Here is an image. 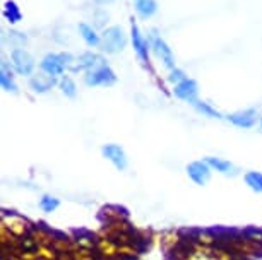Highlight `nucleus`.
<instances>
[{
  "label": "nucleus",
  "mask_w": 262,
  "mask_h": 260,
  "mask_svg": "<svg viewBox=\"0 0 262 260\" xmlns=\"http://www.w3.org/2000/svg\"><path fill=\"white\" fill-rule=\"evenodd\" d=\"M127 46V34L120 26H110L103 29L101 33V43L100 50L108 55H117L125 50Z\"/></svg>",
  "instance_id": "f257e3e1"
},
{
  "label": "nucleus",
  "mask_w": 262,
  "mask_h": 260,
  "mask_svg": "<svg viewBox=\"0 0 262 260\" xmlns=\"http://www.w3.org/2000/svg\"><path fill=\"white\" fill-rule=\"evenodd\" d=\"M84 82L90 87H96V86H113L117 82V74L113 72V68L105 63V65H100L96 68H91V70L84 72Z\"/></svg>",
  "instance_id": "f03ea898"
},
{
  "label": "nucleus",
  "mask_w": 262,
  "mask_h": 260,
  "mask_svg": "<svg viewBox=\"0 0 262 260\" xmlns=\"http://www.w3.org/2000/svg\"><path fill=\"white\" fill-rule=\"evenodd\" d=\"M149 45H151V50L152 53L156 55V58L163 63V67H166L168 70L175 68V55H173L171 48L168 46V43L163 40L160 34L156 33H151L149 36Z\"/></svg>",
  "instance_id": "7ed1b4c3"
},
{
  "label": "nucleus",
  "mask_w": 262,
  "mask_h": 260,
  "mask_svg": "<svg viewBox=\"0 0 262 260\" xmlns=\"http://www.w3.org/2000/svg\"><path fill=\"white\" fill-rule=\"evenodd\" d=\"M11 63L19 76H33L34 70V57L29 53L26 48H12L11 52Z\"/></svg>",
  "instance_id": "20e7f679"
},
{
  "label": "nucleus",
  "mask_w": 262,
  "mask_h": 260,
  "mask_svg": "<svg viewBox=\"0 0 262 260\" xmlns=\"http://www.w3.org/2000/svg\"><path fill=\"white\" fill-rule=\"evenodd\" d=\"M130 40H132V46H134V52H136V55L139 57V60L142 63L149 62V50H151L149 38H144V34L141 33V29L134 19L130 21Z\"/></svg>",
  "instance_id": "39448f33"
},
{
  "label": "nucleus",
  "mask_w": 262,
  "mask_h": 260,
  "mask_svg": "<svg viewBox=\"0 0 262 260\" xmlns=\"http://www.w3.org/2000/svg\"><path fill=\"white\" fill-rule=\"evenodd\" d=\"M105 63H106V60L101 55H98V53L84 52L79 57H76V62H74V65L69 68V70L71 72H88V70H91V68L105 65Z\"/></svg>",
  "instance_id": "423d86ee"
},
{
  "label": "nucleus",
  "mask_w": 262,
  "mask_h": 260,
  "mask_svg": "<svg viewBox=\"0 0 262 260\" xmlns=\"http://www.w3.org/2000/svg\"><path fill=\"white\" fill-rule=\"evenodd\" d=\"M173 94H175L179 100L182 101H187V103H194L199 100V84H197L195 79H190V77H187L185 81L179 82L177 86H173Z\"/></svg>",
  "instance_id": "0eeeda50"
},
{
  "label": "nucleus",
  "mask_w": 262,
  "mask_h": 260,
  "mask_svg": "<svg viewBox=\"0 0 262 260\" xmlns=\"http://www.w3.org/2000/svg\"><path fill=\"white\" fill-rule=\"evenodd\" d=\"M39 68L53 77L63 76V72L67 70L60 53H47V55L41 58V62H39Z\"/></svg>",
  "instance_id": "6e6552de"
},
{
  "label": "nucleus",
  "mask_w": 262,
  "mask_h": 260,
  "mask_svg": "<svg viewBox=\"0 0 262 260\" xmlns=\"http://www.w3.org/2000/svg\"><path fill=\"white\" fill-rule=\"evenodd\" d=\"M101 154L115 166L117 170L123 171L127 168V154L118 144H106L101 147Z\"/></svg>",
  "instance_id": "1a4fd4ad"
},
{
  "label": "nucleus",
  "mask_w": 262,
  "mask_h": 260,
  "mask_svg": "<svg viewBox=\"0 0 262 260\" xmlns=\"http://www.w3.org/2000/svg\"><path fill=\"white\" fill-rule=\"evenodd\" d=\"M57 82H58L57 77H53L43 70L38 74H33V76L29 77V87H31L34 92H38V94H45V92L50 91Z\"/></svg>",
  "instance_id": "9d476101"
},
{
  "label": "nucleus",
  "mask_w": 262,
  "mask_h": 260,
  "mask_svg": "<svg viewBox=\"0 0 262 260\" xmlns=\"http://www.w3.org/2000/svg\"><path fill=\"white\" fill-rule=\"evenodd\" d=\"M226 119L235 127H240V129H252V127L257 124V111L249 108V110L235 111V113L228 115Z\"/></svg>",
  "instance_id": "9b49d317"
},
{
  "label": "nucleus",
  "mask_w": 262,
  "mask_h": 260,
  "mask_svg": "<svg viewBox=\"0 0 262 260\" xmlns=\"http://www.w3.org/2000/svg\"><path fill=\"white\" fill-rule=\"evenodd\" d=\"M187 173L197 185H206L211 178V168L206 161H194L187 166Z\"/></svg>",
  "instance_id": "f8f14e48"
},
{
  "label": "nucleus",
  "mask_w": 262,
  "mask_h": 260,
  "mask_svg": "<svg viewBox=\"0 0 262 260\" xmlns=\"http://www.w3.org/2000/svg\"><path fill=\"white\" fill-rule=\"evenodd\" d=\"M79 34H81V38L84 40L88 46L91 48H100V43H101V34L96 33L95 26H91V24L88 22H79Z\"/></svg>",
  "instance_id": "ddd939ff"
},
{
  "label": "nucleus",
  "mask_w": 262,
  "mask_h": 260,
  "mask_svg": "<svg viewBox=\"0 0 262 260\" xmlns=\"http://www.w3.org/2000/svg\"><path fill=\"white\" fill-rule=\"evenodd\" d=\"M0 84H2L4 91L17 92V86H16V81H14L12 68L6 58H2V67H0Z\"/></svg>",
  "instance_id": "4468645a"
},
{
  "label": "nucleus",
  "mask_w": 262,
  "mask_h": 260,
  "mask_svg": "<svg viewBox=\"0 0 262 260\" xmlns=\"http://www.w3.org/2000/svg\"><path fill=\"white\" fill-rule=\"evenodd\" d=\"M136 12L141 19H149L158 12L156 0H136Z\"/></svg>",
  "instance_id": "2eb2a0df"
},
{
  "label": "nucleus",
  "mask_w": 262,
  "mask_h": 260,
  "mask_svg": "<svg viewBox=\"0 0 262 260\" xmlns=\"http://www.w3.org/2000/svg\"><path fill=\"white\" fill-rule=\"evenodd\" d=\"M4 17H6V21L9 24H17L23 19L21 7H19L14 0H7V2L4 4Z\"/></svg>",
  "instance_id": "dca6fc26"
},
{
  "label": "nucleus",
  "mask_w": 262,
  "mask_h": 260,
  "mask_svg": "<svg viewBox=\"0 0 262 260\" xmlns=\"http://www.w3.org/2000/svg\"><path fill=\"white\" fill-rule=\"evenodd\" d=\"M204 161H206L207 164H209L211 170H216V171H220V173H223V175H235L236 173L235 166L231 164L230 161H226V159H221V158H206Z\"/></svg>",
  "instance_id": "f3484780"
},
{
  "label": "nucleus",
  "mask_w": 262,
  "mask_h": 260,
  "mask_svg": "<svg viewBox=\"0 0 262 260\" xmlns=\"http://www.w3.org/2000/svg\"><path fill=\"white\" fill-rule=\"evenodd\" d=\"M58 87H60L62 94L66 98H71V100H74V98L77 96V86H76V82H74L72 77L62 76L60 81H58Z\"/></svg>",
  "instance_id": "a211bd4d"
},
{
  "label": "nucleus",
  "mask_w": 262,
  "mask_h": 260,
  "mask_svg": "<svg viewBox=\"0 0 262 260\" xmlns=\"http://www.w3.org/2000/svg\"><path fill=\"white\" fill-rule=\"evenodd\" d=\"M192 106L195 108L199 113H202L204 116H209V119H221V113L216 110V108H212L209 103H206V101H201V100H197L192 103Z\"/></svg>",
  "instance_id": "6ab92c4d"
},
{
  "label": "nucleus",
  "mask_w": 262,
  "mask_h": 260,
  "mask_svg": "<svg viewBox=\"0 0 262 260\" xmlns=\"http://www.w3.org/2000/svg\"><path fill=\"white\" fill-rule=\"evenodd\" d=\"M245 183L254 190V192H262V173L259 171H249L245 175Z\"/></svg>",
  "instance_id": "aec40b11"
},
{
  "label": "nucleus",
  "mask_w": 262,
  "mask_h": 260,
  "mask_svg": "<svg viewBox=\"0 0 262 260\" xmlns=\"http://www.w3.org/2000/svg\"><path fill=\"white\" fill-rule=\"evenodd\" d=\"M6 40L11 43L14 48H24V45L28 43V36L24 33H19V31H9L6 33Z\"/></svg>",
  "instance_id": "412c9836"
},
{
  "label": "nucleus",
  "mask_w": 262,
  "mask_h": 260,
  "mask_svg": "<svg viewBox=\"0 0 262 260\" xmlns=\"http://www.w3.org/2000/svg\"><path fill=\"white\" fill-rule=\"evenodd\" d=\"M185 79H187V74H185L184 70H182V68H179V67L171 68V70H170V76H168V81H170L173 86H177L179 82L185 81Z\"/></svg>",
  "instance_id": "4be33fe9"
},
{
  "label": "nucleus",
  "mask_w": 262,
  "mask_h": 260,
  "mask_svg": "<svg viewBox=\"0 0 262 260\" xmlns=\"http://www.w3.org/2000/svg\"><path fill=\"white\" fill-rule=\"evenodd\" d=\"M39 207L45 210V212H52V210H55L58 207V200L55 197H48V195H45V197L41 199V202H39Z\"/></svg>",
  "instance_id": "5701e85b"
},
{
  "label": "nucleus",
  "mask_w": 262,
  "mask_h": 260,
  "mask_svg": "<svg viewBox=\"0 0 262 260\" xmlns=\"http://www.w3.org/2000/svg\"><path fill=\"white\" fill-rule=\"evenodd\" d=\"M108 12L105 11V9H98V11L95 12V16H93V21H95V26L96 28H103L105 26V24L108 22Z\"/></svg>",
  "instance_id": "b1692460"
},
{
  "label": "nucleus",
  "mask_w": 262,
  "mask_h": 260,
  "mask_svg": "<svg viewBox=\"0 0 262 260\" xmlns=\"http://www.w3.org/2000/svg\"><path fill=\"white\" fill-rule=\"evenodd\" d=\"M113 0H95L96 6H108V4H112Z\"/></svg>",
  "instance_id": "393cba45"
},
{
  "label": "nucleus",
  "mask_w": 262,
  "mask_h": 260,
  "mask_svg": "<svg viewBox=\"0 0 262 260\" xmlns=\"http://www.w3.org/2000/svg\"><path fill=\"white\" fill-rule=\"evenodd\" d=\"M260 129H262V120H260Z\"/></svg>",
  "instance_id": "a878e982"
}]
</instances>
